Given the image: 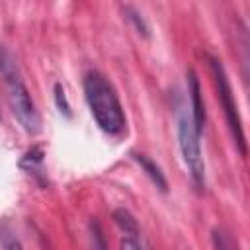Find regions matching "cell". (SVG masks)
<instances>
[{"instance_id":"1","label":"cell","mask_w":250,"mask_h":250,"mask_svg":"<svg viewBox=\"0 0 250 250\" xmlns=\"http://www.w3.org/2000/svg\"><path fill=\"white\" fill-rule=\"evenodd\" d=\"M82 86L86 104L98 127L111 137H121L127 131V117L111 82L102 72L88 70L84 74Z\"/></svg>"},{"instance_id":"2","label":"cell","mask_w":250,"mask_h":250,"mask_svg":"<svg viewBox=\"0 0 250 250\" xmlns=\"http://www.w3.org/2000/svg\"><path fill=\"white\" fill-rule=\"evenodd\" d=\"M0 76L6 88V98L10 104L12 113L16 115L18 123L27 135H37L41 131V115L37 111V105L23 82V76L20 72V66L16 62V57L0 45Z\"/></svg>"},{"instance_id":"3","label":"cell","mask_w":250,"mask_h":250,"mask_svg":"<svg viewBox=\"0 0 250 250\" xmlns=\"http://www.w3.org/2000/svg\"><path fill=\"white\" fill-rule=\"evenodd\" d=\"M176 129H178V146H180L184 166H186L193 186L201 191V189H205V160H203L201 143H199L201 133L195 129L189 111L184 107L178 111Z\"/></svg>"},{"instance_id":"4","label":"cell","mask_w":250,"mask_h":250,"mask_svg":"<svg viewBox=\"0 0 250 250\" xmlns=\"http://www.w3.org/2000/svg\"><path fill=\"white\" fill-rule=\"evenodd\" d=\"M207 61H209L213 84H215V90H217V100H219V104L223 107L227 125L230 129V135H232L240 154H246V137H244L242 119H240V113H238V105H236V100H234V94H232V86H230L229 74H227L221 59H217L213 55H207Z\"/></svg>"},{"instance_id":"5","label":"cell","mask_w":250,"mask_h":250,"mask_svg":"<svg viewBox=\"0 0 250 250\" xmlns=\"http://www.w3.org/2000/svg\"><path fill=\"white\" fill-rule=\"evenodd\" d=\"M113 223L119 230V244L121 250H148L143 242L141 229L137 225V219L131 215V211L119 207L113 211Z\"/></svg>"},{"instance_id":"6","label":"cell","mask_w":250,"mask_h":250,"mask_svg":"<svg viewBox=\"0 0 250 250\" xmlns=\"http://www.w3.org/2000/svg\"><path fill=\"white\" fill-rule=\"evenodd\" d=\"M188 92H189V100H191V119L195 129L201 133L205 127V104H203V94H201V84L197 80V74L193 70L188 72Z\"/></svg>"},{"instance_id":"7","label":"cell","mask_w":250,"mask_h":250,"mask_svg":"<svg viewBox=\"0 0 250 250\" xmlns=\"http://www.w3.org/2000/svg\"><path fill=\"white\" fill-rule=\"evenodd\" d=\"M131 158L141 166V170L148 176V180L162 191V193H166L168 191V180H166V176H164V172H162V168L150 158V156H146L145 152H131Z\"/></svg>"},{"instance_id":"8","label":"cell","mask_w":250,"mask_h":250,"mask_svg":"<svg viewBox=\"0 0 250 250\" xmlns=\"http://www.w3.org/2000/svg\"><path fill=\"white\" fill-rule=\"evenodd\" d=\"M211 242H213L215 250H238L236 240H232V236L227 230H223V229H213Z\"/></svg>"},{"instance_id":"9","label":"cell","mask_w":250,"mask_h":250,"mask_svg":"<svg viewBox=\"0 0 250 250\" xmlns=\"http://www.w3.org/2000/svg\"><path fill=\"white\" fill-rule=\"evenodd\" d=\"M123 14H125V18L133 23V27L137 29V33L139 35H143V37H148V31H150V27H148V23H146V20L143 18V14H139L133 6H123Z\"/></svg>"},{"instance_id":"10","label":"cell","mask_w":250,"mask_h":250,"mask_svg":"<svg viewBox=\"0 0 250 250\" xmlns=\"http://www.w3.org/2000/svg\"><path fill=\"white\" fill-rule=\"evenodd\" d=\"M90 246L92 250H107V242L104 236V230L98 221H90Z\"/></svg>"},{"instance_id":"11","label":"cell","mask_w":250,"mask_h":250,"mask_svg":"<svg viewBox=\"0 0 250 250\" xmlns=\"http://www.w3.org/2000/svg\"><path fill=\"white\" fill-rule=\"evenodd\" d=\"M53 96H55V104H57V109L61 111V115L70 117V115H72V111H70V104H68V100H66V92H64V88H62L61 82L55 84V88H53Z\"/></svg>"},{"instance_id":"12","label":"cell","mask_w":250,"mask_h":250,"mask_svg":"<svg viewBox=\"0 0 250 250\" xmlns=\"http://www.w3.org/2000/svg\"><path fill=\"white\" fill-rule=\"evenodd\" d=\"M0 242H2V248L4 250H23L18 236L8 229V227H2L0 229Z\"/></svg>"},{"instance_id":"13","label":"cell","mask_w":250,"mask_h":250,"mask_svg":"<svg viewBox=\"0 0 250 250\" xmlns=\"http://www.w3.org/2000/svg\"><path fill=\"white\" fill-rule=\"evenodd\" d=\"M0 121H2V113H0Z\"/></svg>"}]
</instances>
